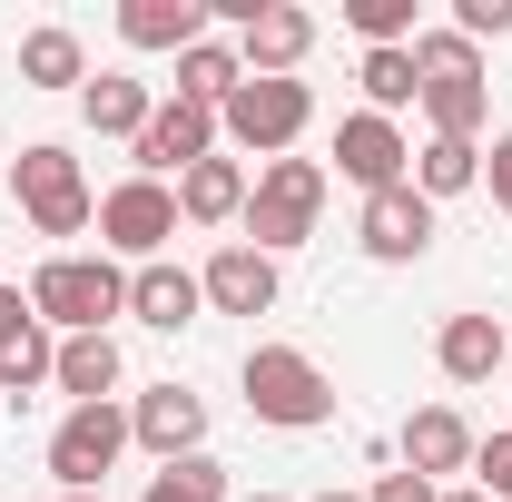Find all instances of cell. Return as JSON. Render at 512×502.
Here are the masks:
<instances>
[{
  "label": "cell",
  "mask_w": 512,
  "mask_h": 502,
  "mask_svg": "<svg viewBox=\"0 0 512 502\" xmlns=\"http://www.w3.org/2000/svg\"><path fill=\"white\" fill-rule=\"evenodd\" d=\"M414 69H424V119L434 138H483V109H493V89H483V50L463 40V30H414Z\"/></svg>",
  "instance_id": "6da1fadb"
},
{
  "label": "cell",
  "mask_w": 512,
  "mask_h": 502,
  "mask_svg": "<svg viewBox=\"0 0 512 502\" xmlns=\"http://www.w3.org/2000/svg\"><path fill=\"white\" fill-rule=\"evenodd\" d=\"M30 306L60 335H109V315H128V276H119V256H50L30 276Z\"/></svg>",
  "instance_id": "7a4b0ae2"
},
{
  "label": "cell",
  "mask_w": 512,
  "mask_h": 502,
  "mask_svg": "<svg viewBox=\"0 0 512 502\" xmlns=\"http://www.w3.org/2000/svg\"><path fill=\"white\" fill-rule=\"evenodd\" d=\"M316 207H325V168L316 158H266L247 188V247L256 256H286L316 237Z\"/></svg>",
  "instance_id": "3957f363"
},
{
  "label": "cell",
  "mask_w": 512,
  "mask_h": 502,
  "mask_svg": "<svg viewBox=\"0 0 512 502\" xmlns=\"http://www.w3.org/2000/svg\"><path fill=\"white\" fill-rule=\"evenodd\" d=\"M247 414L256 424H286V434H316L325 414H335V384H325V365L296 355V345H256L247 355Z\"/></svg>",
  "instance_id": "277c9868"
},
{
  "label": "cell",
  "mask_w": 512,
  "mask_h": 502,
  "mask_svg": "<svg viewBox=\"0 0 512 502\" xmlns=\"http://www.w3.org/2000/svg\"><path fill=\"white\" fill-rule=\"evenodd\" d=\"M10 188H20V217L40 227V237H79L89 217H99V197L79 178V158H69L60 138H30L20 158H10Z\"/></svg>",
  "instance_id": "5b68a950"
},
{
  "label": "cell",
  "mask_w": 512,
  "mask_h": 502,
  "mask_svg": "<svg viewBox=\"0 0 512 502\" xmlns=\"http://www.w3.org/2000/svg\"><path fill=\"white\" fill-rule=\"evenodd\" d=\"M306 119H316V89L306 79H237V99L217 109V128L237 148H256V158H286L306 138Z\"/></svg>",
  "instance_id": "8992f818"
},
{
  "label": "cell",
  "mask_w": 512,
  "mask_h": 502,
  "mask_svg": "<svg viewBox=\"0 0 512 502\" xmlns=\"http://www.w3.org/2000/svg\"><path fill=\"white\" fill-rule=\"evenodd\" d=\"M119 453H128V414L119 404H69L60 434H50V473H60V493H99Z\"/></svg>",
  "instance_id": "52a82bcc"
},
{
  "label": "cell",
  "mask_w": 512,
  "mask_h": 502,
  "mask_svg": "<svg viewBox=\"0 0 512 502\" xmlns=\"http://www.w3.org/2000/svg\"><path fill=\"white\" fill-rule=\"evenodd\" d=\"M178 237V188H158V178H128V188L99 197V247L109 256H138V266H158V247Z\"/></svg>",
  "instance_id": "ba28073f"
},
{
  "label": "cell",
  "mask_w": 512,
  "mask_h": 502,
  "mask_svg": "<svg viewBox=\"0 0 512 502\" xmlns=\"http://www.w3.org/2000/svg\"><path fill=\"white\" fill-rule=\"evenodd\" d=\"M197 158H217V109H188V99H158V119L138 128V178H188Z\"/></svg>",
  "instance_id": "9c48e42d"
},
{
  "label": "cell",
  "mask_w": 512,
  "mask_h": 502,
  "mask_svg": "<svg viewBox=\"0 0 512 502\" xmlns=\"http://www.w3.org/2000/svg\"><path fill=\"white\" fill-rule=\"evenodd\" d=\"M355 237H365V256L375 266H414V256L434 247V197L414 188H384V197H365V217H355Z\"/></svg>",
  "instance_id": "30bf717a"
},
{
  "label": "cell",
  "mask_w": 512,
  "mask_h": 502,
  "mask_svg": "<svg viewBox=\"0 0 512 502\" xmlns=\"http://www.w3.org/2000/svg\"><path fill=\"white\" fill-rule=\"evenodd\" d=\"M128 443H148L158 463H188V453H207V404H197L188 384H148L128 404Z\"/></svg>",
  "instance_id": "8fae6325"
},
{
  "label": "cell",
  "mask_w": 512,
  "mask_h": 502,
  "mask_svg": "<svg viewBox=\"0 0 512 502\" xmlns=\"http://www.w3.org/2000/svg\"><path fill=\"white\" fill-rule=\"evenodd\" d=\"M335 168H345V178H355L365 197H384V188H404L414 148H404V128H394V119L355 109V119H335Z\"/></svg>",
  "instance_id": "7c38bea8"
},
{
  "label": "cell",
  "mask_w": 512,
  "mask_h": 502,
  "mask_svg": "<svg viewBox=\"0 0 512 502\" xmlns=\"http://www.w3.org/2000/svg\"><path fill=\"white\" fill-rule=\"evenodd\" d=\"M434 365H444L453 384H493V375L512 365V335H503V315H483V306L444 315V335H434Z\"/></svg>",
  "instance_id": "4fadbf2b"
},
{
  "label": "cell",
  "mask_w": 512,
  "mask_h": 502,
  "mask_svg": "<svg viewBox=\"0 0 512 502\" xmlns=\"http://www.w3.org/2000/svg\"><path fill=\"white\" fill-rule=\"evenodd\" d=\"M306 50H316V20H306L296 0H266L247 20V50H237V60H247V79H296Z\"/></svg>",
  "instance_id": "5bb4252c"
},
{
  "label": "cell",
  "mask_w": 512,
  "mask_h": 502,
  "mask_svg": "<svg viewBox=\"0 0 512 502\" xmlns=\"http://www.w3.org/2000/svg\"><path fill=\"white\" fill-rule=\"evenodd\" d=\"M473 424L453 414V404H424L414 424H404V473H424V483H444V473H473Z\"/></svg>",
  "instance_id": "9a60e30c"
},
{
  "label": "cell",
  "mask_w": 512,
  "mask_h": 502,
  "mask_svg": "<svg viewBox=\"0 0 512 502\" xmlns=\"http://www.w3.org/2000/svg\"><path fill=\"white\" fill-rule=\"evenodd\" d=\"M197 286H207V306H217V315H266V306H276V256L217 247L207 266H197Z\"/></svg>",
  "instance_id": "2e32d148"
},
{
  "label": "cell",
  "mask_w": 512,
  "mask_h": 502,
  "mask_svg": "<svg viewBox=\"0 0 512 502\" xmlns=\"http://www.w3.org/2000/svg\"><path fill=\"white\" fill-rule=\"evenodd\" d=\"M197 306H207V286H197L188 266H168V256L128 276V315H138V325H158V335H178V325H197Z\"/></svg>",
  "instance_id": "e0dca14e"
},
{
  "label": "cell",
  "mask_w": 512,
  "mask_h": 502,
  "mask_svg": "<svg viewBox=\"0 0 512 502\" xmlns=\"http://www.w3.org/2000/svg\"><path fill=\"white\" fill-rule=\"evenodd\" d=\"M128 50H197L207 40V0H119Z\"/></svg>",
  "instance_id": "ac0fdd59"
},
{
  "label": "cell",
  "mask_w": 512,
  "mask_h": 502,
  "mask_svg": "<svg viewBox=\"0 0 512 502\" xmlns=\"http://www.w3.org/2000/svg\"><path fill=\"white\" fill-rule=\"evenodd\" d=\"M178 217H188V227L247 217V168H237V158H197L188 178H178Z\"/></svg>",
  "instance_id": "d6986e66"
},
{
  "label": "cell",
  "mask_w": 512,
  "mask_h": 502,
  "mask_svg": "<svg viewBox=\"0 0 512 502\" xmlns=\"http://www.w3.org/2000/svg\"><path fill=\"white\" fill-rule=\"evenodd\" d=\"M69 404H109L119 394V335H60V365H50Z\"/></svg>",
  "instance_id": "ffe728a7"
},
{
  "label": "cell",
  "mask_w": 512,
  "mask_h": 502,
  "mask_svg": "<svg viewBox=\"0 0 512 502\" xmlns=\"http://www.w3.org/2000/svg\"><path fill=\"white\" fill-rule=\"evenodd\" d=\"M20 79H30V89H89V50H79V30L40 20V30L20 40Z\"/></svg>",
  "instance_id": "44dd1931"
},
{
  "label": "cell",
  "mask_w": 512,
  "mask_h": 502,
  "mask_svg": "<svg viewBox=\"0 0 512 502\" xmlns=\"http://www.w3.org/2000/svg\"><path fill=\"white\" fill-rule=\"evenodd\" d=\"M79 109H89V128H99V138H128V148H138V128L158 119L148 79H89V89H79Z\"/></svg>",
  "instance_id": "7402d4cb"
},
{
  "label": "cell",
  "mask_w": 512,
  "mask_h": 502,
  "mask_svg": "<svg viewBox=\"0 0 512 502\" xmlns=\"http://www.w3.org/2000/svg\"><path fill=\"white\" fill-rule=\"evenodd\" d=\"M237 79H247V60H237L227 40L178 50V99H188V109H227V99H237Z\"/></svg>",
  "instance_id": "603a6c76"
},
{
  "label": "cell",
  "mask_w": 512,
  "mask_h": 502,
  "mask_svg": "<svg viewBox=\"0 0 512 502\" xmlns=\"http://www.w3.org/2000/svg\"><path fill=\"white\" fill-rule=\"evenodd\" d=\"M414 188H424V197H463V188H483V148H463V138H434V148L414 158Z\"/></svg>",
  "instance_id": "cb8c5ba5"
},
{
  "label": "cell",
  "mask_w": 512,
  "mask_h": 502,
  "mask_svg": "<svg viewBox=\"0 0 512 502\" xmlns=\"http://www.w3.org/2000/svg\"><path fill=\"white\" fill-rule=\"evenodd\" d=\"M365 99H375V119H394L404 99H424V69H414V50H365Z\"/></svg>",
  "instance_id": "d4e9b609"
},
{
  "label": "cell",
  "mask_w": 512,
  "mask_h": 502,
  "mask_svg": "<svg viewBox=\"0 0 512 502\" xmlns=\"http://www.w3.org/2000/svg\"><path fill=\"white\" fill-rule=\"evenodd\" d=\"M138 502H227V463H207V453H188V463H158V483Z\"/></svg>",
  "instance_id": "484cf974"
},
{
  "label": "cell",
  "mask_w": 512,
  "mask_h": 502,
  "mask_svg": "<svg viewBox=\"0 0 512 502\" xmlns=\"http://www.w3.org/2000/svg\"><path fill=\"white\" fill-rule=\"evenodd\" d=\"M60 365V345H50V325H30L20 345H0V394H30V384H50Z\"/></svg>",
  "instance_id": "4316f807"
},
{
  "label": "cell",
  "mask_w": 512,
  "mask_h": 502,
  "mask_svg": "<svg viewBox=\"0 0 512 502\" xmlns=\"http://www.w3.org/2000/svg\"><path fill=\"white\" fill-rule=\"evenodd\" d=\"M473 483L493 502H512V434H493V443H473Z\"/></svg>",
  "instance_id": "83f0119b"
},
{
  "label": "cell",
  "mask_w": 512,
  "mask_h": 502,
  "mask_svg": "<svg viewBox=\"0 0 512 502\" xmlns=\"http://www.w3.org/2000/svg\"><path fill=\"white\" fill-rule=\"evenodd\" d=\"M453 30H463V40H503V30H512V0H453Z\"/></svg>",
  "instance_id": "f1b7e54d"
},
{
  "label": "cell",
  "mask_w": 512,
  "mask_h": 502,
  "mask_svg": "<svg viewBox=\"0 0 512 502\" xmlns=\"http://www.w3.org/2000/svg\"><path fill=\"white\" fill-rule=\"evenodd\" d=\"M483 188H493V207L512 217V128L493 138V148H483Z\"/></svg>",
  "instance_id": "f546056e"
},
{
  "label": "cell",
  "mask_w": 512,
  "mask_h": 502,
  "mask_svg": "<svg viewBox=\"0 0 512 502\" xmlns=\"http://www.w3.org/2000/svg\"><path fill=\"white\" fill-rule=\"evenodd\" d=\"M30 325H40V306H30V296H20V286H0V345H20V335H30Z\"/></svg>",
  "instance_id": "4dcf8cb0"
},
{
  "label": "cell",
  "mask_w": 512,
  "mask_h": 502,
  "mask_svg": "<svg viewBox=\"0 0 512 502\" xmlns=\"http://www.w3.org/2000/svg\"><path fill=\"white\" fill-rule=\"evenodd\" d=\"M365 502H444V493H434L424 473H384V483H375V493H365Z\"/></svg>",
  "instance_id": "1f68e13d"
},
{
  "label": "cell",
  "mask_w": 512,
  "mask_h": 502,
  "mask_svg": "<svg viewBox=\"0 0 512 502\" xmlns=\"http://www.w3.org/2000/svg\"><path fill=\"white\" fill-rule=\"evenodd\" d=\"M444 502H493V493H483V483H463V493H444Z\"/></svg>",
  "instance_id": "d6a6232c"
},
{
  "label": "cell",
  "mask_w": 512,
  "mask_h": 502,
  "mask_svg": "<svg viewBox=\"0 0 512 502\" xmlns=\"http://www.w3.org/2000/svg\"><path fill=\"white\" fill-rule=\"evenodd\" d=\"M0 197H10V148H0Z\"/></svg>",
  "instance_id": "836d02e7"
},
{
  "label": "cell",
  "mask_w": 512,
  "mask_h": 502,
  "mask_svg": "<svg viewBox=\"0 0 512 502\" xmlns=\"http://www.w3.org/2000/svg\"><path fill=\"white\" fill-rule=\"evenodd\" d=\"M325 502H365V493H325Z\"/></svg>",
  "instance_id": "e575fe53"
},
{
  "label": "cell",
  "mask_w": 512,
  "mask_h": 502,
  "mask_svg": "<svg viewBox=\"0 0 512 502\" xmlns=\"http://www.w3.org/2000/svg\"><path fill=\"white\" fill-rule=\"evenodd\" d=\"M60 502H99V493H60Z\"/></svg>",
  "instance_id": "d590c367"
},
{
  "label": "cell",
  "mask_w": 512,
  "mask_h": 502,
  "mask_svg": "<svg viewBox=\"0 0 512 502\" xmlns=\"http://www.w3.org/2000/svg\"><path fill=\"white\" fill-rule=\"evenodd\" d=\"M247 502H286V493H247Z\"/></svg>",
  "instance_id": "8d00e7d4"
},
{
  "label": "cell",
  "mask_w": 512,
  "mask_h": 502,
  "mask_svg": "<svg viewBox=\"0 0 512 502\" xmlns=\"http://www.w3.org/2000/svg\"><path fill=\"white\" fill-rule=\"evenodd\" d=\"M503 375H512V365H503Z\"/></svg>",
  "instance_id": "74e56055"
}]
</instances>
